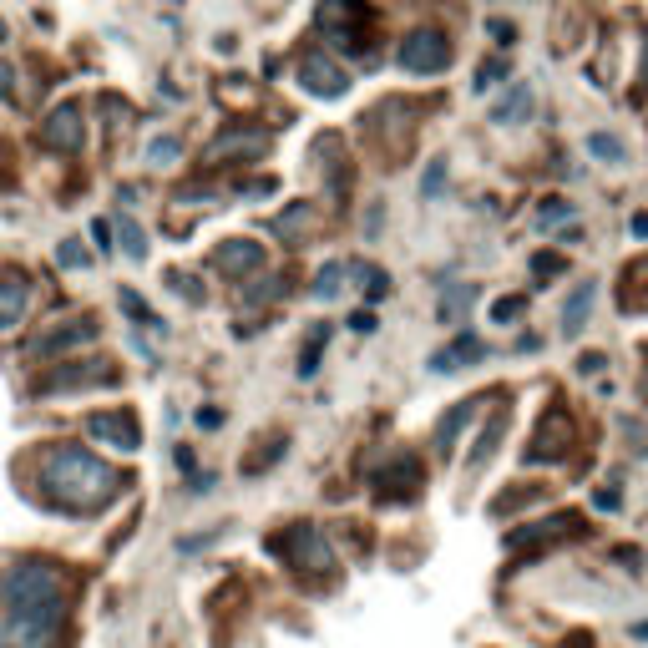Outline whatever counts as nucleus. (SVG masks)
Instances as JSON below:
<instances>
[{"label":"nucleus","mask_w":648,"mask_h":648,"mask_svg":"<svg viewBox=\"0 0 648 648\" xmlns=\"http://www.w3.org/2000/svg\"><path fill=\"white\" fill-rule=\"evenodd\" d=\"M562 218H573V203H552V208H542V228H552V223H562Z\"/></svg>","instance_id":"32"},{"label":"nucleus","mask_w":648,"mask_h":648,"mask_svg":"<svg viewBox=\"0 0 648 648\" xmlns=\"http://www.w3.org/2000/svg\"><path fill=\"white\" fill-rule=\"evenodd\" d=\"M319 345H330V324H314L309 340H304V355H299V375H304V380L319 370Z\"/></svg>","instance_id":"22"},{"label":"nucleus","mask_w":648,"mask_h":648,"mask_svg":"<svg viewBox=\"0 0 648 648\" xmlns=\"http://www.w3.org/2000/svg\"><path fill=\"white\" fill-rule=\"evenodd\" d=\"M299 87L309 92V97H340L350 81H345V71L324 56V51H309L304 61H299Z\"/></svg>","instance_id":"6"},{"label":"nucleus","mask_w":648,"mask_h":648,"mask_svg":"<svg viewBox=\"0 0 648 648\" xmlns=\"http://www.w3.org/2000/svg\"><path fill=\"white\" fill-rule=\"evenodd\" d=\"M274 552H284L289 567H299V573H330V567H335L330 542H324L314 527H304V522H299L289 537H274Z\"/></svg>","instance_id":"3"},{"label":"nucleus","mask_w":648,"mask_h":648,"mask_svg":"<svg viewBox=\"0 0 648 648\" xmlns=\"http://www.w3.org/2000/svg\"><path fill=\"white\" fill-rule=\"evenodd\" d=\"M41 481H46V492L56 502H66L71 512H102L122 492L117 471L102 456L81 451V446H51L46 461H41Z\"/></svg>","instance_id":"2"},{"label":"nucleus","mask_w":648,"mask_h":648,"mask_svg":"<svg viewBox=\"0 0 648 648\" xmlns=\"http://www.w3.org/2000/svg\"><path fill=\"white\" fill-rule=\"evenodd\" d=\"M537 274H557L562 269V259H547V254H537V264H532Z\"/></svg>","instance_id":"36"},{"label":"nucleus","mask_w":648,"mask_h":648,"mask_svg":"<svg viewBox=\"0 0 648 648\" xmlns=\"http://www.w3.org/2000/svg\"><path fill=\"white\" fill-rule=\"evenodd\" d=\"M66 618V578L51 562H11L0 573V648H51Z\"/></svg>","instance_id":"1"},{"label":"nucleus","mask_w":648,"mask_h":648,"mask_svg":"<svg viewBox=\"0 0 648 648\" xmlns=\"http://www.w3.org/2000/svg\"><path fill=\"white\" fill-rule=\"evenodd\" d=\"M350 274L360 279V289H365L370 299H385V294H390V279H385V269H375V264H355Z\"/></svg>","instance_id":"23"},{"label":"nucleus","mask_w":648,"mask_h":648,"mask_svg":"<svg viewBox=\"0 0 648 648\" xmlns=\"http://www.w3.org/2000/svg\"><path fill=\"white\" fill-rule=\"evenodd\" d=\"M117 243L127 249V259H137V264L147 259V233H142V228H137V223H132L127 213L117 218Z\"/></svg>","instance_id":"21"},{"label":"nucleus","mask_w":648,"mask_h":648,"mask_svg":"<svg viewBox=\"0 0 648 648\" xmlns=\"http://www.w3.org/2000/svg\"><path fill=\"white\" fill-rule=\"evenodd\" d=\"M588 152L603 157V162H623V142L608 137V132H593V137H588Z\"/></svg>","instance_id":"25"},{"label":"nucleus","mask_w":648,"mask_h":648,"mask_svg":"<svg viewBox=\"0 0 648 648\" xmlns=\"http://www.w3.org/2000/svg\"><path fill=\"white\" fill-rule=\"evenodd\" d=\"M0 92L11 97V66H0Z\"/></svg>","instance_id":"37"},{"label":"nucleus","mask_w":648,"mask_h":648,"mask_svg":"<svg viewBox=\"0 0 648 648\" xmlns=\"http://www.w3.org/2000/svg\"><path fill=\"white\" fill-rule=\"evenodd\" d=\"M87 431H92L97 441H107L112 451H127V456L142 446V431H137V416H132V411H102V416L87 421Z\"/></svg>","instance_id":"7"},{"label":"nucleus","mask_w":648,"mask_h":648,"mask_svg":"<svg viewBox=\"0 0 648 648\" xmlns=\"http://www.w3.org/2000/svg\"><path fill=\"white\" fill-rule=\"evenodd\" d=\"M481 355H486V345H481L476 335H456L446 350H436V355H431V370L451 375V370H461V365H471V360H481Z\"/></svg>","instance_id":"12"},{"label":"nucleus","mask_w":648,"mask_h":648,"mask_svg":"<svg viewBox=\"0 0 648 648\" xmlns=\"http://www.w3.org/2000/svg\"><path fill=\"white\" fill-rule=\"evenodd\" d=\"M0 41H6V26H0Z\"/></svg>","instance_id":"39"},{"label":"nucleus","mask_w":648,"mask_h":648,"mask_svg":"<svg viewBox=\"0 0 648 648\" xmlns=\"http://www.w3.org/2000/svg\"><path fill=\"white\" fill-rule=\"evenodd\" d=\"M567 441H573V421H567L562 411H547L542 426H537V436H532L527 461H557V456L567 451Z\"/></svg>","instance_id":"8"},{"label":"nucleus","mask_w":648,"mask_h":648,"mask_svg":"<svg viewBox=\"0 0 648 648\" xmlns=\"http://www.w3.org/2000/svg\"><path fill=\"white\" fill-rule=\"evenodd\" d=\"M26 299H31V284H26V274H16V269H6V274H0V330H11V324H21V314H26Z\"/></svg>","instance_id":"10"},{"label":"nucleus","mask_w":648,"mask_h":648,"mask_svg":"<svg viewBox=\"0 0 648 648\" xmlns=\"http://www.w3.org/2000/svg\"><path fill=\"white\" fill-rule=\"evenodd\" d=\"M92 365V360H87ZM87 365H81V370H61V375H46L41 380V390H71V385H112L117 380V370L107 365V360H97V370H87Z\"/></svg>","instance_id":"13"},{"label":"nucleus","mask_w":648,"mask_h":648,"mask_svg":"<svg viewBox=\"0 0 648 648\" xmlns=\"http://www.w3.org/2000/svg\"><path fill=\"white\" fill-rule=\"evenodd\" d=\"M441 183H446V162H431V168H426V183H421V193H426V198H436V193H441Z\"/></svg>","instance_id":"28"},{"label":"nucleus","mask_w":648,"mask_h":648,"mask_svg":"<svg viewBox=\"0 0 648 648\" xmlns=\"http://www.w3.org/2000/svg\"><path fill=\"white\" fill-rule=\"evenodd\" d=\"M492 36H497V41H502V46H512V36H517V31H512V26H507V21H492Z\"/></svg>","instance_id":"35"},{"label":"nucleus","mask_w":648,"mask_h":648,"mask_svg":"<svg viewBox=\"0 0 648 648\" xmlns=\"http://www.w3.org/2000/svg\"><path fill=\"white\" fill-rule=\"evenodd\" d=\"M507 71V61H492V66H481L476 71V92H486V87H497V76Z\"/></svg>","instance_id":"30"},{"label":"nucleus","mask_w":648,"mask_h":648,"mask_svg":"<svg viewBox=\"0 0 648 648\" xmlns=\"http://www.w3.org/2000/svg\"><path fill=\"white\" fill-rule=\"evenodd\" d=\"M213 264H218L223 274H233V279H238V274H254V269L264 264V249H259L254 238H228L223 249H218V259H213Z\"/></svg>","instance_id":"9"},{"label":"nucleus","mask_w":648,"mask_h":648,"mask_svg":"<svg viewBox=\"0 0 648 648\" xmlns=\"http://www.w3.org/2000/svg\"><path fill=\"white\" fill-rule=\"evenodd\" d=\"M471 299H476V284H456V289H446V294H441V324H456V319L471 309Z\"/></svg>","instance_id":"20"},{"label":"nucleus","mask_w":648,"mask_h":648,"mask_svg":"<svg viewBox=\"0 0 648 648\" xmlns=\"http://www.w3.org/2000/svg\"><path fill=\"white\" fill-rule=\"evenodd\" d=\"M81 137H87V122H81V102H61L46 127H41V142L51 152H81Z\"/></svg>","instance_id":"5"},{"label":"nucleus","mask_w":648,"mask_h":648,"mask_svg":"<svg viewBox=\"0 0 648 648\" xmlns=\"http://www.w3.org/2000/svg\"><path fill=\"white\" fill-rule=\"evenodd\" d=\"M476 405H481V400H461V405H456V411H451V416H446V421L436 426V451H451V446H456V436H461V426H466V421L476 416Z\"/></svg>","instance_id":"19"},{"label":"nucleus","mask_w":648,"mask_h":648,"mask_svg":"<svg viewBox=\"0 0 648 648\" xmlns=\"http://www.w3.org/2000/svg\"><path fill=\"white\" fill-rule=\"evenodd\" d=\"M527 117H532V87H527V81H512V92L492 107V122L517 127V122H527Z\"/></svg>","instance_id":"15"},{"label":"nucleus","mask_w":648,"mask_h":648,"mask_svg":"<svg viewBox=\"0 0 648 648\" xmlns=\"http://www.w3.org/2000/svg\"><path fill=\"white\" fill-rule=\"evenodd\" d=\"M522 304H527V299H497L492 319H497V324H507V319H517V314H522Z\"/></svg>","instance_id":"31"},{"label":"nucleus","mask_w":648,"mask_h":648,"mask_svg":"<svg viewBox=\"0 0 648 648\" xmlns=\"http://www.w3.org/2000/svg\"><path fill=\"white\" fill-rule=\"evenodd\" d=\"M603 365H608V360H603V355H583V360H578V370H583V375H598V370H603Z\"/></svg>","instance_id":"34"},{"label":"nucleus","mask_w":648,"mask_h":648,"mask_svg":"<svg viewBox=\"0 0 648 648\" xmlns=\"http://www.w3.org/2000/svg\"><path fill=\"white\" fill-rule=\"evenodd\" d=\"M183 147H178V137H157L152 147H147V162H173Z\"/></svg>","instance_id":"26"},{"label":"nucleus","mask_w":648,"mask_h":648,"mask_svg":"<svg viewBox=\"0 0 648 648\" xmlns=\"http://www.w3.org/2000/svg\"><path fill=\"white\" fill-rule=\"evenodd\" d=\"M223 152H243V157H259V152H269V132H223L213 147H208V157H223Z\"/></svg>","instance_id":"16"},{"label":"nucleus","mask_w":648,"mask_h":648,"mask_svg":"<svg viewBox=\"0 0 648 648\" xmlns=\"http://www.w3.org/2000/svg\"><path fill=\"white\" fill-rule=\"evenodd\" d=\"M638 81L648 87V41H643V66H638Z\"/></svg>","instance_id":"38"},{"label":"nucleus","mask_w":648,"mask_h":648,"mask_svg":"<svg viewBox=\"0 0 648 648\" xmlns=\"http://www.w3.org/2000/svg\"><path fill=\"white\" fill-rule=\"evenodd\" d=\"M350 330H355V335H370V330H375V314H370V309H360V314L350 319Z\"/></svg>","instance_id":"33"},{"label":"nucleus","mask_w":648,"mask_h":648,"mask_svg":"<svg viewBox=\"0 0 648 648\" xmlns=\"http://www.w3.org/2000/svg\"><path fill=\"white\" fill-rule=\"evenodd\" d=\"M56 259H61L66 269H76V264H87V249H81V243H76V238H66V243H61V249H56Z\"/></svg>","instance_id":"27"},{"label":"nucleus","mask_w":648,"mask_h":648,"mask_svg":"<svg viewBox=\"0 0 648 648\" xmlns=\"http://www.w3.org/2000/svg\"><path fill=\"white\" fill-rule=\"evenodd\" d=\"M122 309H127V314H132L137 324H152V314H147V304H142V299H137L132 289H122Z\"/></svg>","instance_id":"29"},{"label":"nucleus","mask_w":648,"mask_h":648,"mask_svg":"<svg viewBox=\"0 0 648 648\" xmlns=\"http://www.w3.org/2000/svg\"><path fill=\"white\" fill-rule=\"evenodd\" d=\"M87 340H97V324H92V319H71L66 330H56V335L36 340V355H41V360H51V355L76 350V345H87Z\"/></svg>","instance_id":"11"},{"label":"nucleus","mask_w":648,"mask_h":648,"mask_svg":"<svg viewBox=\"0 0 648 648\" xmlns=\"http://www.w3.org/2000/svg\"><path fill=\"white\" fill-rule=\"evenodd\" d=\"M593 304H598V284H578L573 299L562 304V335H583V324H588Z\"/></svg>","instance_id":"14"},{"label":"nucleus","mask_w":648,"mask_h":648,"mask_svg":"<svg viewBox=\"0 0 648 648\" xmlns=\"http://www.w3.org/2000/svg\"><path fill=\"white\" fill-rule=\"evenodd\" d=\"M340 279H345V264H324V269H319V279H314V299H324V304H330V299L345 289Z\"/></svg>","instance_id":"24"},{"label":"nucleus","mask_w":648,"mask_h":648,"mask_svg":"<svg viewBox=\"0 0 648 648\" xmlns=\"http://www.w3.org/2000/svg\"><path fill=\"white\" fill-rule=\"evenodd\" d=\"M375 486H385V492H390V497H400V492H405V497H411V492H416V486H421V466L400 456V461H395L390 471H380V476H375Z\"/></svg>","instance_id":"17"},{"label":"nucleus","mask_w":648,"mask_h":648,"mask_svg":"<svg viewBox=\"0 0 648 648\" xmlns=\"http://www.w3.org/2000/svg\"><path fill=\"white\" fill-rule=\"evenodd\" d=\"M395 61H400L405 71H416V76L446 71V66H451V41H446L441 31H411V36L400 41Z\"/></svg>","instance_id":"4"},{"label":"nucleus","mask_w":648,"mask_h":648,"mask_svg":"<svg viewBox=\"0 0 648 648\" xmlns=\"http://www.w3.org/2000/svg\"><path fill=\"white\" fill-rule=\"evenodd\" d=\"M507 421H512V416H507V411H497V416H492V426H486V431L476 436V451H471V471H476V466H486V461L497 456V441L507 436Z\"/></svg>","instance_id":"18"}]
</instances>
